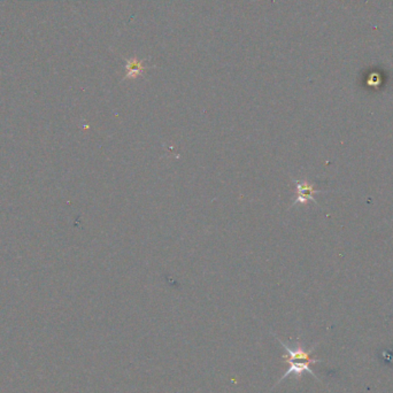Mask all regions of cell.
I'll return each instance as SVG.
<instances>
[{
	"instance_id": "1",
	"label": "cell",
	"mask_w": 393,
	"mask_h": 393,
	"mask_svg": "<svg viewBox=\"0 0 393 393\" xmlns=\"http://www.w3.org/2000/svg\"><path fill=\"white\" fill-rule=\"evenodd\" d=\"M274 336H275V335H274ZM275 338L280 342L281 345L283 346L284 350L287 352V354L283 356V360L284 362L289 365V368H287L283 376L281 377L276 385H278L281 382H283L287 377H290L291 375H294L296 380L301 378L303 373L310 374L315 380L320 381L319 380V377L317 376V374L314 373L312 368H310V365L322 362V360H320V359H314V358H312V356H310L314 349L317 347V344H315L312 349L306 350V349L303 346V344L300 343L299 340H296L294 343H284L283 340H281L280 338H277L276 336H275Z\"/></svg>"
},
{
	"instance_id": "3",
	"label": "cell",
	"mask_w": 393,
	"mask_h": 393,
	"mask_svg": "<svg viewBox=\"0 0 393 393\" xmlns=\"http://www.w3.org/2000/svg\"><path fill=\"white\" fill-rule=\"evenodd\" d=\"M126 69H127L126 78H136L145 72L147 67L144 66L143 61L131 59V60H127Z\"/></svg>"
},
{
	"instance_id": "2",
	"label": "cell",
	"mask_w": 393,
	"mask_h": 393,
	"mask_svg": "<svg viewBox=\"0 0 393 393\" xmlns=\"http://www.w3.org/2000/svg\"><path fill=\"white\" fill-rule=\"evenodd\" d=\"M294 183H296V201H294V205L296 206V203H305L310 200H313L314 201V194H317L319 191L314 189L312 184L308 183L306 181H298L294 180Z\"/></svg>"
}]
</instances>
